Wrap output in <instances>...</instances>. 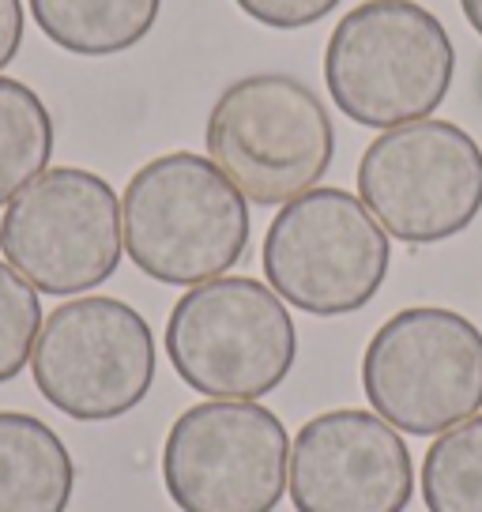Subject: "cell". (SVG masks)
<instances>
[{"label": "cell", "instance_id": "ac0fdd59", "mask_svg": "<svg viewBox=\"0 0 482 512\" xmlns=\"http://www.w3.org/2000/svg\"><path fill=\"white\" fill-rule=\"evenodd\" d=\"M23 0H0V72L16 61V53L23 49Z\"/></svg>", "mask_w": 482, "mask_h": 512}, {"label": "cell", "instance_id": "52a82bcc", "mask_svg": "<svg viewBox=\"0 0 482 512\" xmlns=\"http://www.w3.org/2000/svg\"><path fill=\"white\" fill-rule=\"evenodd\" d=\"M155 362V336L140 309L106 294H83L42 320L31 373L42 400L61 415L110 422L147 400Z\"/></svg>", "mask_w": 482, "mask_h": 512}, {"label": "cell", "instance_id": "8fae6325", "mask_svg": "<svg viewBox=\"0 0 482 512\" xmlns=\"http://www.w3.org/2000/svg\"><path fill=\"white\" fill-rule=\"evenodd\" d=\"M287 490L294 512H403L415 494L411 448L381 415L324 411L290 441Z\"/></svg>", "mask_w": 482, "mask_h": 512}, {"label": "cell", "instance_id": "5b68a950", "mask_svg": "<svg viewBox=\"0 0 482 512\" xmlns=\"http://www.w3.org/2000/svg\"><path fill=\"white\" fill-rule=\"evenodd\" d=\"M362 392L400 433L441 437L482 411V332L445 305L400 309L362 354Z\"/></svg>", "mask_w": 482, "mask_h": 512}, {"label": "cell", "instance_id": "2e32d148", "mask_svg": "<svg viewBox=\"0 0 482 512\" xmlns=\"http://www.w3.org/2000/svg\"><path fill=\"white\" fill-rule=\"evenodd\" d=\"M38 332H42L38 290L8 260H0V384L16 381L31 366Z\"/></svg>", "mask_w": 482, "mask_h": 512}, {"label": "cell", "instance_id": "3957f363", "mask_svg": "<svg viewBox=\"0 0 482 512\" xmlns=\"http://www.w3.org/2000/svg\"><path fill=\"white\" fill-rule=\"evenodd\" d=\"M208 159L249 204L283 208L317 189L336 159V128L321 95L287 72L241 76L208 113Z\"/></svg>", "mask_w": 482, "mask_h": 512}, {"label": "cell", "instance_id": "d6986e66", "mask_svg": "<svg viewBox=\"0 0 482 512\" xmlns=\"http://www.w3.org/2000/svg\"><path fill=\"white\" fill-rule=\"evenodd\" d=\"M460 8H464V19L475 27V34H482V0H460Z\"/></svg>", "mask_w": 482, "mask_h": 512}, {"label": "cell", "instance_id": "ba28073f", "mask_svg": "<svg viewBox=\"0 0 482 512\" xmlns=\"http://www.w3.org/2000/svg\"><path fill=\"white\" fill-rule=\"evenodd\" d=\"M358 200L403 245L449 241L482 211V147L434 117L385 128L358 159Z\"/></svg>", "mask_w": 482, "mask_h": 512}, {"label": "cell", "instance_id": "9c48e42d", "mask_svg": "<svg viewBox=\"0 0 482 512\" xmlns=\"http://www.w3.org/2000/svg\"><path fill=\"white\" fill-rule=\"evenodd\" d=\"M121 200L106 177L53 166L4 208L0 253L38 294L72 298L102 287L121 264Z\"/></svg>", "mask_w": 482, "mask_h": 512}, {"label": "cell", "instance_id": "30bf717a", "mask_svg": "<svg viewBox=\"0 0 482 512\" xmlns=\"http://www.w3.org/2000/svg\"><path fill=\"white\" fill-rule=\"evenodd\" d=\"M287 475V426L257 400L196 403L162 445V482L181 512H272Z\"/></svg>", "mask_w": 482, "mask_h": 512}, {"label": "cell", "instance_id": "8992f818", "mask_svg": "<svg viewBox=\"0 0 482 512\" xmlns=\"http://www.w3.org/2000/svg\"><path fill=\"white\" fill-rule=\"evenodd\" d=\"M268 287L309 317H347L377 298L392 241L347 189H309L279 208L260 253Z\"/></svg>", "mask_w": 482, "mask_h": 512}, {"label": "cell", "instance_id": "277c9868", "mask_svg": "<svg viewBox=\"0 0 482 512\" xmlns=\"http://www.w3.org/2000/svg\"><path fill=\"white\" fill-rule=\"evenodd\" d=\"M177 377L208 400H260L287 381L298 328L287 302L249 275L189 287L166 320Z\"/></svg>", "mask_w": 482, "mask_h": 512}, {"label": "cell", "instance_id": "6da1fadb", "mask_svg": "<svg viewBox=\"0 0 482 512\" xmlns=\"http://www.w3.org/2000/svg\"><path fill=\"white\" fill-rule=\"evenodd\" d=\"M249 200L193 151L144 162L121 196V234L132 264L166 287H200L226 275L249 249Z\"/></svg>", "mask_w": 482, "mask_h": 512}, {"label": "cell", "instance_id": "5bb4252c", "mask_svg": "<svg viewBox=\"0 0 482 512\" xmlns=\"http://www.w3.org/2000/svg\"><path fill=\"white\" fill-rule=\"evenodd\" d=\"M53 159V113L27 83L0 76V208L42 177Z\"/></svg>", "mask_w": 482, "mask_h": 512}, {"label": "cell", "instance_id": "4fadbf2b", "mask_svg": "<svg viewBox=\"0 0 482 512\" xmlns=\"http://www.w3.org/2000/svg\"><path fill=\"white\" fill-rule=\"evenodd\" d=\"M38 31L76 57H117L155 31L162 0H27Z\"/></svg>", "mask_w": 482, "mask_h": 512}, {"label": "cell", "instance_id": "e0dca14e", "mask_svg": "<svg viewBox=\"0 0 482 512\" xmlns=\"http://www.w3.org/2000/svg\"><path fill=\"white\" fill-rule=\"evenodd\" d=\"M234 4L272 31H302L332 16L339 0H234Z\"/></svg>", "mask_w": 482, "mask_h": 512}, {"label": "cell", "instance_id": "7c38bea8", "mask_svg": "<svg viewBox=\"0 0 482 512\" xmlns=\"http://www.w3.org/2000/svg\"><path fill=\"white\" fill-rule=\"evenodd\" d=\"M76 464L57 430L23 411H0V512H65Z\"/></svg>", "mask_w": 482, "mask_h": 512}, {"label": "cell", "instance_id": "7a4b0ae2", "mask_svg": "<svg viewBox=\"0 0 482 512\" xmlns=\"http://www.w3.org/2000/svg\"><path fill=\"white\" fill-rule=\"evenodd\" d=\"M456 49L445 23L415 0H366L324 46V83L343 117L362 128L426 121L449 98Z\"/></svg>", "mask_w": 482, "mask_h": 512}, {"label": "cell", "instance_id": "9a60e30c", "mask_svg": "<svg viewBox=\"0 0 482 512\" xmlns=\"http://www.w3.org/2000/svg\"><path fill=\"white\" fill-rule=\"evenodd\" d=\"M422 501L430 512H482V415L445 430L426 448Z\"/></svg>", "mask_w": 482, "mask_h": 512}]
</instances>
